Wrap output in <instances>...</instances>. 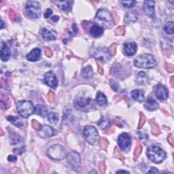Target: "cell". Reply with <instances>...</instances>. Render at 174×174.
I'll return each mask as SVG.
<instances>
[{"label":"cell","instance_id":"cell-1","mask_svg":"<svg viewBox=\"0 0 174 174\" xmlns=\"http://www.w3.org/2000/svg\"><path fill=\"white\" fill-rule=\"evenodd\" d=\"M134 65L139 68L152 69L156 67L157 61L152 55L144 54L135 58Z\"/></svg>","mask_w":174,"mask_h":174},{"label":"cell","instance_id":"cell-2","mask_svg":"<svg viewBox=\"0 0 174 174\" xmlns=\"http://www.w3.org/2000/svg\"><path fill=\"white\" fill-rule=\"evenodd\" d=\"M147 156L153 163H160L166 157V153L157 146H150L147 149Z\"/></svg>","mask_w":174,"mask_h":174},{"label":"cell","instance_id":"cell-3","mask_svg":"<svg viewBox=\"0 0 174 174\" xmlns=\"http://www.w3.org/2000/svg\"><path fill=\"white\" fill-rule=\"evenodd\" d=\"M18 113L22 118H28L34 112V104L30 101H19L16 104Z\"/></svg>","mask_w":174,"mask_h":174},{"label":"cell","instance_id":"cell-4","mask_svg":"<svg viewBox=\"0 0 174 174\" xmlns=\"http://www.w3.org/2000/svg\"><path fill=\"white\" fill-rule=\"evenodd\" d=\"M90 55L97 60L106 63L110 59L109 50L107 48H93L90 50Z\"/></svg>","mask_w":174,"mask_h":174},{"label":"cell","instance_id":"cell-5","mask_svg":"<svg viewBox=\"0 0 174 174\" xmlns=\"http://www.w3.org/2000/svg\"><path fill=\"white\" fill-rule=\"evenodd\" d=\"M25 12L31 18L33 19L39 18L41 14V8L39 2L36 1L28 2L25 6Z\"/></svg>","mask_w":174,"mask_h":174},{"label":"cell","instance_id":"cell-6","mask_svg":"<svg viewBox=\"0 0 174 174\" xmlns=\"http://www.w3.org/2000/svg\"><path fill=\"white\" fill-rule=\"evenodd\" d=\"M84 135L86 140L91 145L96 144L99 142V134L95 127L92 126H86L84 127Z\"/></svg>","mask_w":174,"mask_h":174},{"label":"cell","instance_id":"cell-7","mask_svg":"<svg viewBox=\"0 0 174 174\" xmlns=\"http://www.w3.org/2000/svg\"><path fill=\"white\" fill-rule=\"evenodd\" d=\"M47 153L48 155L51 158L56 160H63L65 158V150H64L63 148L59 144L52 146L50 148H48Z\"/></svg>","mask_w":174,"mask_h":174},{"label":"cell","instance_id":"cell-8","mask_svg":"<svg viewBox=\"0 0 174 174\" xmlns=\"http://www.w3.org/2000/svg\"><path fill=\"white\" fill-rule=\"evenodd\" d=\"M11 136L12 137L11 145L13 146V149H12L13 152L18 154H23L25 150V144L23 141H22L21 138L20 137L19 135H18L17 134H16L15 132L14 136H13L12 134H11Z\"/></svg>","mask_w":174,"mask_h":174},{"label":"cell","instance_id":"cell-9","mask_svg":"<svg viewBox=\"0 0 174 174\" xmlns=\"http://www.w3.org/2000/svg\"><path fill=\"white\" fill-rule=\"evenodd\" d=\"M67 160L70 165L74 170H76L80 166V157L77 152H71L67 156Z\"/></svg>","mask_w":174,"mask_h":174},{"label":"cell","instance_id":"cell-10","mask_svg":"<svg viewBox=\"0 0 174 174\" xmlns=\"http://www.w3.org/2000/svg\"><path fill=\"white\" fill-rule=\"evenodd\" d=\"M118 144L122 150H127L131 144V139L127 133L122 134L118 138Z\"/></svg>","mask_w":174,"mask_h":174},{"label":"cell","instance_id":"cell-11","mask_svg":"<svg viewBox=\"0 0 174 174\" xmlns=\"http://www.w3.org/2000/svg\"><path fill=\"white\" fill-rule=\"evenodd\" d=\"M38 134L42 138H48L52 137L57 134V131L52 127L45 124L38 130Z\"/></svg>","mask_w":174,"mask_h":174},{"label":"cell","instance_id":"cell-12","mask_svg":"<svg viewBox=\"0 0 174 174\" xmlns=\"http://www.w3.org/2000/svg\"><path fill=\"white\" fill-rule=\"evenodd\" d=\"M154 93L157 98L160 101H165L168 98V91L165 86L158 84L154 88Z\"/></svg>","mask_w":174,"mask_h":174},{"label":"cell","instance_id":"cell-13","mask_svg":"<svg viewBox=\"0 0 174 174\" xmlns=\"http://www.w3.org/2000/svg\"><path fill=\"white\" fill-rule=\"evenodd\" d=\"M44 82L48 86L52 87L53 88H57L58 84L57 79L52 71H49V72H47L45 74Z\"/></svg>","mask_w":174,"mask_h":174},{"label":"cell","instance_id":"cell-14","mask_svg":"<svg viewBox=\"0 0 174 174\" xmlns=\"http://www.w3.org/2000/svg\"><path fill=\"white\" fill-rule=\"evenodd\" d=\"M40 34L44 39L47 41L55 40L57 38V33L55 31L48 29L46 27H44L43 29H41Z\"/></svg>","mask_w":174,"mask_h":174},{"label":"cell","instance_id":"cell-15","mask_svg":"<svg viewBox=\"0 0 174 174\" xmlns=\"http://www.w3.org/2000/svg\"><path fill=\"white\" fill-rule=\"evenodd\" d=\"M144 10L146 14L150 18L154 19L155 17L154 10V2L153 1H146L144 4Z\"/></svg>","mask_w":174,"mask_h":174},{"label":"cell","instance_id":"cell-16","mask_svg":"<svg viewBox=\"0 0 174 174\" xmlns=\"http://www.w3.org/2000/svg\"><path fill=\"white\" fill-rule=\"evenodd\" d=\"M124 53L127 56H133L137 51V44L134 42L124 44Z\"/></svg>","mask_w":174,"mask_h":174},{"label":"cell","instance_id":"cell-17","mask_svg":"<svg viewBox=\"0 0 174 174\" xmlns=\"http://www.w3.org/2000/svg\"><path fill=\"white\" fill-rule=\"evenodd\" d=\"M96 18L105 22L111 21L112 16L110 12L107 9H101L97 12Z\"/></svg>","mask_w":174,"mask_h":174},{"label":"cell","instance_id":"cell-18","mask_svg":"<svg viewBox=\"0 0 174 174\" xmlns=\"http://www.w3.org/2000/svg\"><path fill=\"white\" fill-rule=\"evenodd\" d=\"M0 55H1L2 60L3 61H7L8 60L10 57V55H11L9 47L6 44L4 43V42H2Z\"/></svg>","mask_w":174,"mask_h":174},{"label":"cell","instance_id":"cell-19","mask_svg":"<svg viewBox=\"0 0 174 174\" xmlns=\"http://www.w3.org/2000/svg\"><path fill=\"white\" fill-rule=\"evenodd\" d=\"M40 57H41V50L40 48H36L33 49L29 53L27 54V58L28 61L34 62V61L39 60Z\"/></svg>","mask_w":174,"mask_h":174},{"label":"cell","instance_id":"cell-20","mask_svg":"<svg viewBox=\"0 0 174 174\" xmlns=\"http://www.w3.org/2000/svg\"><path fill=\"white\" fill-rule=\"evenodd\" d=\"M138 19V14L136 12L130 11L127 12L124 16V22L127 24L134 23Z\"/></svg>","mask_w":174,"mask_h":174},{"label":"cell","instance_id":"cell-21","mask_svg":"<svg viewBox=\"0 0 174 174\" xmlns=\"http://www.w3.org/2000/svg\"><path fill=\"white\" fill-rule=\"evenodd\" d=\"M158 104L156 101L154 99L152 98V97H149L147 99L146 102L145 104V107L147 110L150 111H154L157 110L158 108Z\"/></svg>","mask_w":174,"mask_h":174},{"label":"cell","instance_id":"cell-22","mask_svg":"<svg viewBox=\"0 0 174 174\" xmlns=\"http://www.w3.org/2000/svg\"><path fill=\"white\" fill-rule=\"evenodd\" d=\"M104 33V28L101 27L99 25H94L92 26L90 29V34L91 36L94 38H97L101 36Z\"/></svg>","mask_w":174,"mask_h":174},{"label":"cell","instance_id":"cell-23","mask_svg":"<svg viewBox=\"0 0 174 174\" xmlns=\"http://www.w3.org/2000/svg\"><path fill=\"white\" fill-rule=\"evenodd\" d=\"M131 97L135 101H138V102H142L144 100V93H143V91L138 90V89H136V90H134L132 91Z\"/></svg>","mask_w":174,"mask_h":174},{"label":"cell","instance_id":"cell-24","mask_svg":"<svg viewBox=\"0 0 174 174\" xmlns=\"http://www.w3.org/2000/svg\"><path fill=\"white\" fill-rule=\"evenodd\" d=\"M91 101V99L89 97H78L75 99V102L76 104L80 107H84L87 106Z\"/></svg>","mask_w":174,"mask_h":174},{"label":"cell","instance_id":"cell-25","mask_svg":"<svg viewBox=\"0 0 174 174\" xmlns=\"http://www.w3.org/2000/svg\"><path fill=\"white\" fill-rule=\"evenodd\" d=\"M137 82L140 85H146L148 83V78L146 74L143 71L138 74L137 77Z\"/></svg>","mask_w":174,"mask_h":174},{"label":"cell","instance_id":"cell-26","mask_svg":"<svg viewBox=\"0 0 174 174\" xmlns=\"http://www.w3.org/2000/svg\"><path fill=\"white\" fill-rule=\"evenodd\" d=\"M93 71L91 65H87L82 71V76L85 79H90L93 77Z\"/></svg>","mask_w":174,"mask_h":174},{"label":"cell","instance_id":"cell-27","mask_svg":"<svg viewBox=\"0 0 174 174\" xmlns=\"http://www.w3.org/2000/svg\"><path fill=\"white\" fill-rule=\"evenodd\" d=\"M52 2L57 5L58 8H59L63 11H68L70 8V6H69L70 2L69 1H52Z\"/></svg>","mask_w":174,"mask_h":174},{"label":"cell","instance_id":"cell-28","mask_svg":"<svg viewBox=\"0 0 174 174\" xmlns=\"http://www.w3.org/2000/svg\"><path fill=\"white\" fill-rule=\"evenodd\" d=\"M96 101L99 106H106V105H107L106 97L104 93H102L101 92H98V93H97Z\"/></svg>","mask_w":174,"mask_h":174},{"label":"cell","instance_id":"cell-29","mask_svg":"<svg viewBox=\"0 0 174 174\" xmlns=\"http://www.w3.org/2000/svg\"><path fill=\"white\" fill-rule=\"evenodd\" d=\"M149 122L151 125V128H152V135H155V136H157V135L160 134V130L159 127H158L157 122L154 121V120H150Z\"/></svg>","mask_w":174,"mask_h":174},{"label":"cell","instance_id":"cell-30","mask_svg":"<svg viewBox=\"0 0 174 174\" xmlns=\"http://www.w3.org/2000/svg\"><path fill=\"white\" fill-rule=\"evenodd\" d=\"M110 124V118L107 116H104L101 117V118L99 120L98 122V125L101 129H106Z\"/></svg>","mask_w":174,"mask_h":174},{"label":"cell","instance_id":"cell-31","mask_svg":"<svg viewBox=\"0 0 174 174\" xmlns=\"http://www.w3.org/2000/svg\"><path fill=\"white\" fill-rule=\"evenodd\" d=\"M35 112L37 114L40 115L42 117H46L47 115V110L46 109L45 107L40 105H38L35 108Z\"/></svg>","mask_w":174,"mask_h":174},{"label":"cell","instance_id":"cell-32","mask_svg":"<svg viewBox=\"0 0 174 174\" xmlns=\"http://www.w3.org/2000/svg\"><path fill=\"white\" fill-rule=\"evenodd\" d=\"M48 121L50 123L53 124H57L58 122V115L56 112H51L48 115Z\"/></svg>","mask_w":174,"mask_h":174},{"label":"cell","instance_id":"cell-33","mask_svg":"<svg viewBox=\"0 0 174 174\" xmlns=\"http://www.w3.org/2000/svg\"><path fill=\"white\" fill-rule=\"evenodd\" d=\"M173 27L174 24L173 21L167 22V23L165 25L164 30L165 32L168 34H173Z\"/></svg>","mask_w":174,"mask_h":174},{"label":"cell","instance_id":"cell-34","mask_svg":"<svg viewBox=\"0 0 174 174\" xmlns=\"http://www.w3.org/2000/svg\"><path fill=\"white\" fill-rule=\"evenodd\" d=\"M142 151V146L140 143H137V144L136 146V148H135L134 152V160H136L137 159V158L140 155L141 152Z\"/></svg>","mask_w":174,"mask_h":174},{"label":"cell","instance_id":"cell-35","mask_svg":"<svg viewBox=\"0 0 174 174\" xmlns=\"http://www.w3.org/2000/svg\"><path fill=\"white\" fill-rule=\"evenodd\" d=\"M7 119H8V121H10V122H12V124H15L17 127H20L22 124L21 122H20L19 118H18L17 116H8L7 118Z\"/></svg>","mask_w":174,"mask_h":174},{"label":"cell","instance_id":"cell-36","mask_svg":"<svg viewBox=\"0 0 174 174\" xmlns=\"http://www.w3.org/2000/svg\"><path fill=\"white\" fill-rule=\"evenodd\" d=\"M108 145H109V142H108V140L106 139V138H104V137L101 138L100 141H99V146H100L101 149L106 150L107 146H108Z\"/></svg>","mask_w":174,"mask_h":174},{"label":"cell","instance_id":"cell-37","mask_svg":"<svg viewBox=\"0 0 174 174\" xmlns=\"http://www.w3.org/2000/svg\"><path fill=\"white\" fill-rule=\"evenodd\" d=\"M146 121V117L144 116V114L140 112V118L139 121V125H138V129H141L143 127V125L144 124V123Z\"/></svg>","mask_w":174,"mask_h":174},{"label":"cell","instance_id":"cell-38","mask_svg":"<svg viewBox=\"0 0 174 174\" xmlns=\"http://www.w3.org/2000/svg\"><path fill=\"white\" fill-rule=\"evenodd\" d=\"M114 155L115 157H116L118 158H119V159H121L122 160H124V157L123 155L122 154V153L120 150L118 149V148L116 147L114 149Z\"/></svg>","mask_w":174,"mask_h":174},{"label":"cell","instance_id":"cell-39","mask_svg":"<svg viewBox=\"0 0 174 174\" xmlns=\"http://www.w3.org/2000/svg\"><path fill=\"white\" fill-rule=\"evenodd\" d=\"M135 1H133V0H130V1H122L121 2V4H122V6L126 8H132L134 6V5L135 4Z\"/></svg>","mask_w":174,"mask_h":174},{"label":"cell","instance_id":"cell-40","mask_svg":"<svg viewBox=\"0 0 174 174\" xmlns=\"http://www.w3.org/2000/svg\"><path fill=\"white\" fill-rule=\"evenodd\" d=\"M116 35H123L125 34V27L123 26L118 27L115 31Z\"/></svg>","mask_w":174,"mask_h":174},{"label":"cell","instance_id":"cell-41","mask_svg":"<svg viewBox=\"0 0 174 174\" xmlns=\"http://www.w3.org/2000/svg\"><path fill=\"white\" fill-rule=\"evenodd\" d=\"M109 52L111 56H114L116 55V44H112L109 48Z\"/></svg>","mask_w":174,"mask_h":174},{"label":"cell","instance_id":"cell-42","mask_svg":"<svg viewBox=\"0 0 174 174\" xmlns=\"http://www.w3.org/2000/svg\"><path fill=\"white\" fill-rule=\"evenodd\" d=\"M32 127L37 130H39L41 128H42L41 127V124L40 122H38L37 121H35V120H33L32 122Z\"/></svg>","mask_w":174,"mask_h":174},{"label":"cell","instance_id":"cell-43","mask_svg":"<svg viewBox=\"0 0 174 174\" xmlns=\"http://www.w3.org/2000/svg\"><path fill=\"white\" fill-rule=\"evenodd\" d=\"M110 86L112 87V88L113 89V90L114 91L117 92L118 90V88H119V84H118L116 81L111 80V82H110Z\"/></svg>","mask_w":174,"mask_h":174},{"label":"cell","instance_id":"cell-44","mask_svg":"<svg viewBox=\"0 0 174 174\" xmlns=\"http://www.w3.org/2000/svg\"><path fill=\"white\" fill-rule=\"evenodd\" d=\"M9 14H10V19L12 20H13V21L16 20L18 18H19V15H18L14 11H13V10H11V11L10 12Z\"/></svg>","mask_w":174,"mask_h":174},{"label":"cell","instance_id":"cell-45","mask_svg":"<svg viewBox=\"0 0 174 174\" xmlns=\"http://www.w3.org/2000/svg\"><path fill=\"white\" fill-rule=\"evenodd\" d=\"M165 69H166V70L170 73H173L174 71V67L172 64H170L167 63H165Z\"/></svg>","mask_w":174,"mask_h":174},{"label":"cell","instance_id":"cell-46","mask_svg":"<svg viewBox=\"0 0 174 174\" xmlns=\"http://www.w3.org/2000/svg\"><path fill=\"white\" fill-rule=\"evenodd\" d=\"M55 93H53L52 91H50L47 95L48 101L52 102L54 100H55Z\"/></svg>","mask_w":174,"mask_h":174},{"label":"cell","instance_id":"cell-47","mask_svg":"<svg viewBox=\"0 0 174 174\" xmlns=\"http://www.w3.org/2000/svg\"><path fill=\"white\" fill-rule=\"evenodd\" d=\"M99 170H100V171L101 173H104L105 171H106V165H105V162L104 161H101L99 163Z\"/></svg>","mask_w":174,"mask_h":174},{"label":"cell","instance_id":"cell-48","mask_svg":"<svg viewBox=\"0 0 174 174\" xmlns=\"http://www.w3.org/2000/svg\"><path fill=\"white\" fill-rule=\"evenodd\" d=\"M44 52H45L46 56V57H51L52 56V50H51L50 48H49L46 47L45 50H44Z\"/></svg>","mask_w":174,"mask_h":174},{"label":"cell","instance_id":"cell-49","mask_svg":"<svg viewBox=\"0 0 174 174\" xmlns=\"http://www.w3.org/2000/svg\"><path fill=\"white\" fill-rule=\"evenodd\" d=\"M167 141L169 142V144H170L171 146H173L174 145V140H173V135L170 134V135H168L167 137Z\"/></svg>","mask_w":174,"mask_h":174},{"label":"cell","instance_id":"cell-50","mask_svg":"<svg viewBox=\"0 0 174 174\" xmlns=\"http://www.w3.org/2000/svg\"><path fill=\"white\" fill-rule=\"evenodd\" d=\"M77 32H78V27L77 26H76V24H74L72 27V31H71V32H69V34L72 35H75L77 34Z\"/></svg>","mask_w":174,"mask_h":174},{"label":"cell","instance_id":"cell-51","mask_svg":"<svg viewBox=\"0 0 174 174\" xmlns=\"http://www.w3.org/2000/svg\"><path fill=\"white\" fill-rule=\"evenodd\" d=\"M52 10H51L50 8H48L46 10V12L44 13V17L46 18V19H48V17L50 16V15L52 14Z\"/></svg>","mask_w":174,"mask_h":174},{"label":"cell","instance_id":"cell-52","mask_svg":"<svg viewBox=\"0 0 174 174\" xmlns=\"http://www.w3.org/2000/svg\"><path fill=\"white\" fill-rule=\"evenodd\" d=\"M97 66H98V71L99 72V74H104V69L102 68V67H101V65L100 64V63H99V61H97Z\"/></svg>","mask_w":174,"mask_h":174},{"label":"cell","instance_id":"cell-53","mask_svg":"<svg viewBox=\"0 0 174 174\" xmlns=\"http://www.w3.org/2000/svg\"><path fill=\"white\" fill-rule=\"evenodd\" d=\"M8 160L11 161V162H14V161L16 160V157H14V156H9L8 158Z\"/></svg>","mask_w":174,"mask_h":174},{"label":"cell","instance_id":"cell-54","mask_svg":"<svg viewBox=\"0 0 174 174\" xmlns=\"http://www.w3.org/2000/svg\"><path fill=\"white\" fill-rule=\"evenodd\" d=\"M158 171L156 168H152L150 171H148V173H158Z\"/></svg>","mask_w":174,"mask_h":174},{"label":"cell","instance_id":"cell-55","mask_svg":"<svg viewBox=\"0 0 174 174\" xmlns=\"http://www.w3.org/2000/svg\"><path fill=\"white\" fill-rule=\"evenodd\" d=\"M170 84L171 86L172 87L174 86V76H171V78L170 79Z\"/></svg>","mask_w":174,"mask_h":174},{"label":"cell","instance_id":"cell-56","mask_svg":"<svg viewBox=\"0 0 174 174\" xmlns=\"http://www.w3.org/2000/svg\"><path fill=\"white\" fill-rule=\"evenodd\" d=\"M52 20H53V21L57 22V21H58V16H52Z\"/></svg>","mask_w":174,"mask_h":174},{"label":"cell","instance_id":"cell-57","mask_svg":"<svg viewBox=\"0 0 174 174\" xmlns=\"http://www.w3.org/2000/svg\"><path fill=\"white\" fill-rule=\"evenodd\" d=\"M113 122H114V123L115 124H116L118 127H122V124H121V123H120V122H118L117 121H116V120H114Z\"/></svg>","mask_w":174,"mask_h":174},{"label":"cell","instance_id":"cell-58","mask_svg":"<svg viewBox=\"0 0 174 174\" xmlns=\"http://www.w3.org/2000/svg\"><path fill=\"white\" fill-rule=\"evenodd\" d=\"M129 173V172H128V171H118L117 172H116V173Z\"/></svg>","mask_w":174,"mask_h":174},{"label":"cell","instance_id":"cell-59","mask_svg":"<svg viewBox=\"0 0 174 174\" xmlns=\"http://www.w3.org/2000/svg\"><path fill=\"white\" fill-rule=\"evenodd\" d=\"M1 22H2V27H1V29H3V28H4V22H3V20H2Z\"/></svg>","mask_w":174,"mask_h":174},{"label":"cell","instance_id":"cell-60","mask_svg":"<svg viewBox=\"0 0 174 174\" xmlns=\"http://www.w3.org/2000/svg\"><path fill=\"white\" fill-rule=\"evenodd\" d=\"M0 131H1V134H0V136H2V135H4V132H3V130H2V129H1V130H0Z\"/></svg>","mask_w":174,"mask_h":174}]
</instances>
